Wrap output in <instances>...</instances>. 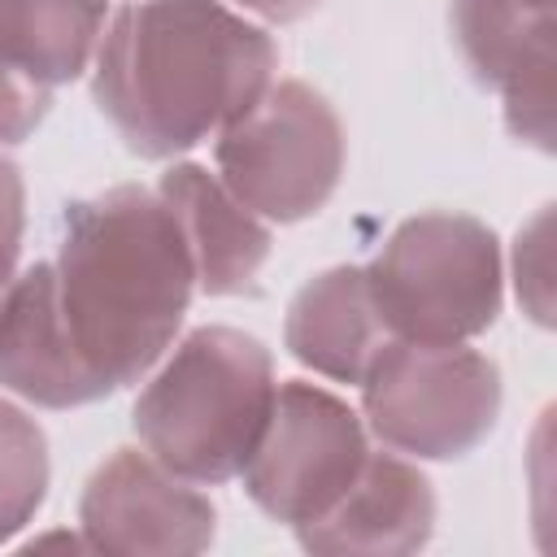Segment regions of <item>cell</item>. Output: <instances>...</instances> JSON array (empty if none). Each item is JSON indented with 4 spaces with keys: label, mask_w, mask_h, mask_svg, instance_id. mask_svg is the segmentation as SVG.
<instances>
[{
    "label": "cell",
    "mask_w": 557,
    "mask_h": 557,
    "mask_svg": "<svg viewBox=\"0 0 557 557\" xmlns=\"http://www.w3.org/2000/svg\"><path fill=\"white\" fill-rule=\"evenodd\" d=\"M274 70V39L226 0H131L104 22L91 96L131 152L165 161L248 113Z\"/></svg>",
    "instance_id": "1"
},
{
    "label": "cell",
    "mask_w": 557,
    "mask_h": 557,
    "mask_svg": "<svg viewBox=\"0 0 557 557\" xmlns=\"http://www.w3.org/2000/svg\"><path fill=\"white\" fill-rule=\"evenodd\" d=\"M52 265L57 318L104 396L139 383L174 344L196 296L178 218L148 187H109L61 218Z\"/></svg>",
    "instance_id": "2"
},
{
    "label": "cell",
    "mask_w": 557,
    "mask_h": 557,
    "mask_svg": "<svg viewBox=\"0 0 557 557\" xmlns=\"http://www.w3.org/2000/svg\"><path fill=\"white\" fill-rule=\"evenodd\" d=\"M274 392V361L257 335L235 326H196L144 383L131 426L144 453L170 474L213 487L239 479L248 466Z\"/></svg>",
    "instance_id": "3"
},
{
    "label": "cell",
    "mask_w": 557,
    "mask_h": 557,
    "mask_svg": "<svg viewBox=\"0 0 557 557\" xmlns=\"http://www.w3.org/2000/svg\"><path fill=\"white\" fill-rule=\"evenodd\" d=\"M361 270L383 326L409 344H470L505 300L496 235L470 213L405 218Z\"/></svg>",
    "instance_id": "4"
},
{
    "label": "cell",
    "mask_w": 557,
    "mask_h": 557,
    "mask_svg": "<svg viewBox=\"0 0 557 557\" xmlns=\"http://www.w3.org/2000/svg\"><path fill=\"white\" fill-rule=\"evenodd\" d=\"M357 387L374 440L409 461H457L500 418V370L470 344L387 339Z\"/></svg>",
    "instance_id": "5"
},
{
    "label": "cell",
    "mask_w": 557,
    "mask_h": 557,
    "mask_svg": "<svg viewBox=\"0 0 557 557\" xmlns=\"http://www.w3.org/2000/svg\"><path fill=\"white\" fill-rule=\"evenodd\" d=\"M344 122L322 91L283 78L248 113L213 135V161L226 191L261 222H305L339 187Z\"/></svg>",
    "instance_id": "6"
},
{
    "label": "cell",
    "mask_w": 557,
    "mask_h": 557,
    "mask_svg": "<svg viewBox=\"0 0 557 557\" xmlns=\"http://www.w3.org/2000/svg\"><path fill=\"white\" fill-rule=\"evenodd\" d=\"M366 453V422L326 387L292 379L278 383L265 431L239 479L265 518L296 531L348 492Z\"/></svg>",
    "instance_id": "7"
},
{
    "label": "cell",
    "mask_w": 557,
    "mask_h": 557,
    "mask_svg": "<svg viewBox=\"0 0 557 557\" xmlns=\"http://www.w3.org/2000/svg\"><path fill=\"white\" fill-rule=\"evenodd\" d=\"M78 531L96 553L187 557L213 544L218 509L196 483L170 474L157 457L117 448L83 487Z\"/></svg>",
    "instance_id": "8"
},
{
    "label": "cell",
    "mask_w": 557,
    "mask_h": 557,
    "mask_svg": "<svg viewBox=\"0 0 557 557\" xmlns=\"http://www.w3.org/2000/svg\"><path fill=\"white\" fill-rule=\"evenodd\" d=\"M448 26L466 70L500 96L509 135L553 152V4L453 0Z\"/></svg>",
    "instance_id": "9"
},
{
    "label": "cell",
    "mask_w": 557,
    "mask_h": 557,
    "mask_svg": "<svg viewBox=\"0 0 557 557\" xmlns=\"http://www.w3.org/2000/svg\"><path fill=\"white\" fill-rule=\"evenodd\" d=\"M435 531L431 479L400 453H366L348 492L313 522L296 527L300 548L344 557V553H418Z\"/></svg>",
    "instance_id": "10"
},
{
    "label": "cell",
    "mask_w": 557,
    "mask_h": 557,
    "mask_svg": "<svg viewBox=\"0 0 557 557\" xmlns=\"http://www.w3.org/2000/svg\"><path fill=\"white\" fill-rule=\"evenodd\" d=\"M0 387L39 409L104 400V387L83 366L57 318L48 261L26 265L0 292Z\"/></svg>",
    "instance_id": "11"
},
{
    "label": "cell",
    "mask_w": 557,
    "mask_h": 557,
    "mask_svg": "<svg viewBox=\"0 0 557 557\" xmlns=\"http://www.w3.org/2000/svg\"><path fill=\"white\" fill-rule=\"evenodd\" d=\"M161 200L178 218L196 265V292L205 296H239L252 287L257 270L270 257V226L244 209L218 174L196 161H178L157 183Z\"/></svg>",
    "instance_id": "12"
},
{
    "label": "cell",
    "mask_w": 557,
    "mask_h": 557,
    "mask_svg": "<svg viewBox=\"0 0 557 557\" xmlns=\"http://www.w3.org/2000/svg\"><path fill=\"white\" fill-rule=\"evenodd\" d=\"M283 339H287V352L313 374L357 387L370 361L392 339V331L383 326L366 270L331 265L292 296Z\"/></svg>",
    "instance_id": "13"
},
{
    "label": "cell",
    "mask_w": 557,
    "mask_h": 557,
    "mask_svg": "<svg viewBox=\"0 0 557 557\" xmlns=\"http://www.w3.org/2000/svg\"><path fill=\"white\" fill-rule=\"evenodd\" d=\"M104 22L109 0H0V52L52 91L91 70Z\"/></svg>",
    "instance_id": "14"
},
{
    "label": "cell",
    "mask_w": 557,
    "mask_h": 557,
    "mask_svg": "<svg viewBox=\"0 0 557 557\" xmlns=\"http://www.w3.org/2000/svg\"><path fill=\"white\" fill-rule=\"evenodd\" d=\"M48 440L44 426L0 396V544L35 522L48 496Z\"/></svg>",
    "instance_id": "15"
},
{
    "label": "cell",
    "mask_w": 557,
    "mask_h": 557,
    "mask_svg": "<svg viewBox=\"0 0 557 557\" xmlns=\"http://www.w3.org/2000/svg\"><path fill=\"white\" fill-rule=\"evenodd\" d=\"M553 209H540L513 244V283H518V300L522 309L548 326L553 322Z\"/></svg>",
    "instance_id": "16"
},
{
    "label": "cell",
    "mask_w": 557,
    "mask_h": 557,
    "mask_svg": "<svg viewBox=\"0 0 557 557\" xmlns=\"http://www.w3.org/2000/svg\"><path fill=\"white\" fill-rule=\"evenodd\" d=\"M52 91L13 70L0 52V144H22L35 135V126L48 117Z\"/></svg>",
    "instance_id": "17"
},
{
    "label": "cell",
    "mask_w": 557,
    "mask_h": 557,
    "mask_svg": "<svg viewBox=\"0 0 557 557\" xmlns=\"http://www.w3.org/2000/svg\"><path fill=\"white\" fill-rule=\"evenodd\" d=\"M22 231H26V187L22 170L0 157V274L9 278L22 252Z\"/></svg>",
    "instance_id": "18"
},
{
    "label": "cell",
    "mask_w": 557,
    "mask_h": 557,
    "mask_svg": "<svg viewBox=\"0 0 557 557\" xmlns=\"http://www.w3.org/2000/svg\"><path fill=\"white\" fill-rule=\"evenodd\" d=\"M239 13H252L261 22H296L309 9H318L322 0H231Z\"/></svg>",
    "instance_id": "19"
},
{
    "label": "cell",
    "mask_w": 557,
    "mask_h": 557,
    "mask_svg": "<svg viewBox=\"0 0 557 557\" xmlns=\"http://www.w3.org/2000/svg\"><path fill=\"white\" fill-rule=\"evenodd\" d=\"M9 278H13V274H9ZM9 278H4V274H0V292H4V283H9Z\"/></svg>",
    "instance_id": "20"
},
{
    "label": "cell",
    "mask_w": 557,
    "mask_h": 557,
    "mask_svg": "<svg viewBox=\"0 0 557 557\" xmlns=\"http://www.w3.org/2000/svg\"><path fill=\"white\" fill-rule=\"evenodd\" d=\"M535 4H553V0H535Z\"/></svg>",
    "instance_id": "21"
}]
</instances>
